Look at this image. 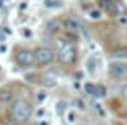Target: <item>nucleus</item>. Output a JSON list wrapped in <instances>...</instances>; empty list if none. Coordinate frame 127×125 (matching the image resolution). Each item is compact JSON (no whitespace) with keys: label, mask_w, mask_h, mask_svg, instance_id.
I'll list each match as a JSON object with an SVG mask.
<instances>
[{"label":"nucleus","mask_w":127,"mask_h":125,"mask_svg":"<svg viewBox=\"0 0 127 125\" xmlns=\"http://www.w3.org/2000/svg\"><path fill=\"white\" fill-rule=\"evenodd\" d=\"M13 101V91L10 88H5L0 91V102L2 104H8Z\"/></svg>","instance_id":"8"},{"label":"nucleus","mask_w":127,"mask_h":125,"mask_svg":"<svg viewBox=\"0 0 127 125\" xmlns=\"http://www.w3.org/2000/svg\"><path fill=\"white\" fill-rule=\"evenodd\" d=\"M26 80H28V81H31V83H36L37 76H36L34 73H31V75H26Z\"/></svg>","instance_id":"23"},{"label":"nucleus","mask_w":127,"mask_h":125,"mask_svg":"<svg viewBox=\"0 0 127 125\" xmlns=\"http://www.w3.org/2000/svg\"><path fill=\"white\" fill-rule=\"evenodd\" d=\"M122 96H124V98L127 99V85H126V86L122 88Z\"/></svg>","instance_id":"24"},{"label":"nucleus","mask_w":127,"mask_h":125,"mask_svg":"<svg viewBox=\"0 0 127 125\" xmlns=\"http://www.w3.org/2000/svg\"><path fill=\"white\" fill-rule=\"evenodd\" d=\"M112 57L114 59H127V47H117L112 50Z\"/></svg>","instance_id":"9"},{"label":"nucleus","mask_w":127,"mask_h":125,"mask_svg":"<svg viewBox=\"0 0 127 125\" xmlns=\"http://www.w3.org/2000/svg\"><path fill=\"white\" fill-rule=\"evenodd\" d=\"M11 114L18 122H26L31 114V107L25 99H16L11 106Z\"/></svg>","instance_id":"1"},{"label":"nucleus","mask_w":127,"mask_h":125,"mask_svg":"<svg viewBox=\"0 0 127 125\" xmlns=\"http://www.w3.org/2000/svg\"><path fill=\"white\" fill-rule=\"evenodd\" d=\"M67 120H68V122H75V120H77V115H75V112H72V110H70V112H67Z\"/></svg>","instance_id":"20"},{"label":"nucleus","mask_w":127,"mask_h":125,"mask_svg":"<svg viewBox=\"0 0 127 125\" xmlns=\"http://www.w3.org/2000/svg\"><path fill=\"white\" fill-rule=\"evenodd\" d=\"M86 68H88L90 73H95V72H96V59H95V57H88V60H86Z\"/></svg>","instance_id":"10"},{"label":"nucleus","mask_w":127,"mask_h":125,"mask_svg":"<svg viewBox=\"0 0 127 125\" xmlns=\"http://www.w3.org/2000/svg\"><path fill=\"white\" fill-rule=\"evenodd\" d=\"M59 0H46V7H49V8H52V7H59Z\"/></svg>","instance_id":"18"},{"label":"nucleus","mask_w":127,"mask_h":125,"mask_svg":"<svg viewBox=\"0 0 127 125\" xmlns=\"http://www.w3.org/2000/svg\"><path fill=\"white\" fill-rule=\"evenodd\" d=\"M37 125H49V124L46 120H39V122H37Z\"/></svg>","instance_id":"26"},{"label":"nucleus","mask_w":127,"mask_h":125,"mask_svg":"<svg viewBox=\"0 0 127 125\" xmlns=\"http://www.w3.org/2000/svg\"><path fill=\"white\" fill-rule=\"evenodd\" d=\"M59 60L65 65L72 63L77 57V49L72 42H65V44H60V49H59V54H57Z\"/></svg>","instance_id":"2"},{"label":"nucleus","mask_w":127,"mask_h":125,"mask_svg":"<svg viewBox=\"0 0 127 125\" xmlns=\"http://www.w3.org/2000/svg\"><path fill=\"white\" fill-rule=\"evenodd\" d=\"M21 34H23V37H26V39L33 37V31H31L30 28H21Z\"/></svg>","instance_id":"15"},{"label":"nucleus","mask_w":127,"mask_h":125,"mask_svg":"<svg viewBox=\"0 0 127 125\" xmlns=\"http://www.w3.org/2000/svg\"><path fill=\"white\" fill-rule=\"evenodd\" d=\"M95 110H96V114H98V115H101V117H104V115H106L104 109H103V106H101L99 102H95Z\"/></svg>","instance_id":"14"},{"label":"nucleus","mask_w":127,"mask_h":125,"mask_svg":"<svg viewBox=\"0 0 127 125\" xmlns=\"http://www.w3.org/2000/svg\"><path fill=\"white\" fill-rule=\"evenodd\" d=\"M54 57H56V54H54L52 49L49 47H37L36 50H34V60H36V63H39V65H49V63L54 60Z\"/></svg>","instance_id":"3"},{"label":"nucleus","mask_w":127,"mask_h":125,"mask_svg":"<svg viewBox=\"0 0 127 125\" xmlns=\"http://www.w3.org/2000/svg\"><path fill=\"white\" fill-rule=\"evenodd\" d=\"M0 52H2V54H3V52H7V46H0Z\"/></svg>","instance_id":"25"},{"label":"nucleus","mask_w":127,"mask_h":125,"mask_svg":"<svg viewBox=\"0 0 127 125\" xmlns=\"http://www.w3.org/2000/svg\"><path fill=\"white\" fill-rule=\"evenodd\" d=\"M77 109H80V110H85L86 107H85V102H83V101H80V99H77Z\"/></svg>","instance_id":"22"},{"label":"nucleus","mask_w":127,"mask_h":125,"mask_svg":"<svg viewBox=\"0 0 127 125\" xmlns=\"http://www.w3.org/2000/svg\"><path fill=\"white\" fill-rule=\"evenodd\" d=\"M127 73V65L124 62H112L109 65V75L114 78H121Z\"/></svg>","instance_id":"5"},{"label":"nucleus","mask_w":127,"mask_h":125,"mask_svg":"<svg viewBox=\"0 0 127 125\" xmlns=\"http://www.w3.org/2000/svg\"><path fill=\"white\" fill-rule=\"evenodd\" d=\"M36 99H37V102H44V101L47 99V94H46L44 91H39L37 96H36Z\"/></svg>","instance_id":"16"},{"label":"nucleus","mask_w":127,"mask_h":125,"mask_svg":"<svg viewBox=\"0 0 127 125\" xmlns=\"http://www.w3.org/2000/svg\"><path fill=\"white\" fill-rule=\"evenodd\" d=\"M101 16H103L101 10H90V11H88V18L93 20V21H98V20H101Z\"/></svg>","instance_id":"11"},{"label":"nucleus","mask_w":127,"mask_h":125,"mask_svg":"<svg viewBox=\"0 0 127 125\" xmlns=\"http://www.w3.org/2000/svg\"><path fill=\"white\" fill-rule=\"evenodd\" d=\"M65 29H67L68 33H80V31L83 29V26L77 18H68L67 21H65Z\"/></svg>","instance_id":"7"},{"label":"nucleus","mask_w":127,"mask_h":125,"mask_svg":"<svg viewBox=\"0 0 127 125\" xmlns=\"http://www.w3.org/2000/svg\"><path fill=\"white\" fill-rule=\"evenodd\" d=\"M39 81H41L46 88H54V86L57 85V76L52 72H46V73H42V76L39 78Z\"/></svg>","instance_id":"6"},{"label":"nucleus","mask_w":127,"mask_h":125,"mask_svg":"<svg viewBox=\"0 0 127 125\" xmlns=\"http://www.w3.org/2000/svg\"><path fill=\"white\" fill-rule=\"evenodd\" d=\"M85 91H86V94H90V96H96V85H93V83H86L85 85Z\"/></svg>","instance_id":"12"},{"label":"nucleus","mask_w":127,"mask_h":125,"mask_svg":"<svg viewBox=\"0 0 127 125\" xmlns=\"http://www.w3.org/2000/svg\"><path fill=\"white\" fill-rule=\"evenodd\" d=\"M44 115H46V110L42 109V107H41V109H37V110H36V117L39 119V120H41V119L44 117Z\"/></svg>","instance_id":"21"},{"label":"nucleus","mask_w":127,"mask_h":125,"mask_svg":"<svg viewBox=\"0 0 127 125\" xmlns=\"http://www.w3.org/2000/svg\"><path fill=\"white\" fill-rule=\"evenodd\" d=\"M59 28H60L59 21H51V23H49V29H51V31H59Z\"/></svg>","instance_id":"17"},{"label":"nucleus","mask_w":127,"mask_h":125,"mask_svg":"<svg viewBox=\"0 0 127 125\" xmlns=\"http://www.w3.org/2000/svg\"><path fill=\"white\" fill-rule=\"evenodd\" d=\"M16 62L21 67H31L36 60H34V52H31L30 49H20L16 52Z\"/></svg>","instance_id":"4"},{"label":"nucleus","mask_w":127,"mask_h":125,"mask_svg":"<svg viewBox=\"0 0 127 125\" xmlns=\"http://www.w3.org/2000/svg\"><path fill=\"white\" fill-rule=\"evenodd\" d=\"M106 93H108V91H106L104 86H101V85H98V86H96V98H104Z\"/></svg>","instance_id":"13"},{"label":"nucleus","mask_w":127,"mask_h":125,"mask_svg":"<svg viewBox=\"0 0 127 125\" xmlns=\"http://www.w3.org/2000/svg\"><path fill=\"white\" fill-rule=\"evenodd\" d=\"M117 23L121 26H127V15H119L117 16Z\"/></svg>","instance_id":"19"}]
</instances>
